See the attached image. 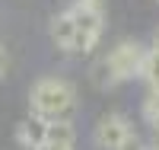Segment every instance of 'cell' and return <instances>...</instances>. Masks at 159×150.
<instances>
[{"mask_svg":"<svg viewBox=\"0 0 159 150\" xmlns=\"http://www.w3.org/2000/svg\"><path fill=\"white\" fill-rule=\"evenodd\" d=\"M29 102H32V115H38L42 121H70L76 112V90L67 80L42 77L32 86Z\"/></svg>","mask_w":159,"mask_h":150,"instance_id":"obj_1","label":"cell"},{"mask_svg":"<svg viewBox=\"0 0 159 150\" xmlns=\"http://www.w3.org/2000/svg\"><path fill=\"white\" fill-rule=\"evenodd\" d=\"M147 58V48L137 45V42H118L108 58H105L96 67V86H115V83H124V80L137 77L140 74V64Z\"/></svg>","mask_w":159,"mask_h":150,"instance_id":"obj_2","label":"cell"},{"mask_svg":"<svg viewBox=\"0 0 159 150\" xmlns=\"http://www.w3.org/2000/svg\"><path fill=\"white\" fill-rule=\"evenodd\" d=\"M70 19H73V48L70 51H92V45L99 42V35H102V10L99 7H89V3H73L70 10Z\"/></svg>","mask_w":159,"mask_h":150,"instance_id":"obj_3","label":"cell"},{"mask_svg":"<svg viewBox=\"0 0 159 150\" xmlns=\"http://www.w3.org/2000/svg\"><path fill=\"white\" fill-rule=\"evenodd\" d=\"M127 134H130V121L121 112H108V115H102L96 121V144L102 150H115Z\"/></svg>","mask_w":159,"mask_h":150,"instance_id":"obj_4","label":"cell"},{"mask_svg":"<svg viewBox=\"0 0 159 150\" xmlns=\"http://www.w3.org/2000/svg\"><path fill=\"white\" fill-rule=\"evenodd\" d=\"M38 150H76V131L70 121H48L45 141Z\"/></svg>","mask_w":159,"mask_h":150,"instance_id":"obj_5","label":"cell"},{"mask_svg":"<svg viewBox=\"0 0 159 150\" xmlns=\"http://www.w3.org/2000/svg\"><path fill=\"white\" fill-rule=\"evenodd\" d=\"M45 128H48V121H42L38 115H32V118L19 121L16 141H19L22 147H29V150H38V147H42V141H45Z\"/></svg>","mask_w":159,"mask_h":150,"instance_id":"obj_6","label":"cell"},{"mask_svg":"<svg viewBox=\"0 0 159 150\" xmlns=\"http://www.w3.org/2000/svg\"><path fill=\"white\" fill-rule=\"evenodd\" d=\"M73 19H70V13H57L54 19H51V38H54V45L64 48V51H70L73 48Z\"/></svg>","mask_w":159,"mask_h":150,"instance_id":"obj_7","label":"cell"},{"mask_svg":"<svg viewBox=\"0 0 159 150\" xmlns=\"http://www.w3.org/2000/svg\"><path fill=\"white\" fill-rule=\"evenodd\" d=\"M140 77L147 80L153 90L159 86V51H156V48L147 51V58H143V64H140Z\"/></svg>","mask_w":159,"mask_h":150,"instance_id":"obj_8","label":"cell"},{"mask_svg":"<svg viewBox=\"0 0 159 150\" xmlns=\"http://www.w3.org/2000/svg\"><path fill=\"white\" fill-rule=\"evenodd\" d=\"M143 118H147L150 125L159 131V86H156V90H150L147 102H143Z\"/></svg>","mask_w":159,"mask_h":150,"instance_id":"obj_9","label":"cell"},{"mask_svg":"<svg viewBox=\"0 0 159 150\" xmlns=\"http://www.w3.org/2000/svg\"><path fill=\"white\" fill-rule=\"evenodd\" d=\"M115 150H150V147H147V141H143L140 134H134V131H130V134H127V138L118 144Z\"/></svg>","mask_w":159,"mask_h":150,"instance_id":"obj_10","label":"cell"},{"mask_svg":"<svg viewBox=\"0 0 159 150\" xmlns=\"http://www.w3.org/2000/svg\"><path fill=\"white\" fill-rule=\"evenodd\" d=\"M3 70H7V51H3V45H0V77H3Z\"/></svg>","mask_w":159,"mask_h":150,"instance_id":"obj_11","label":"cell"},{"mask_svg":"<svg viewBox=\"0 0 159 150\" xmlns=\"http://www.w3.org/2000/svg\"><path fill=\"white\" fill-rule=\"evenodd\" d=\"M153 48L159 51V29H156V35H153Z\"/></svg>","mask_w":159,"mask_h":150,"instance_id":"obj_12","label":"cell"},{"mask_svg":"<svg viewBox=\"0 0 159 150\" xmlns=\"http://www.w3.org/2000/svg\"><path fill=\"white\" fill-rule=\"evenodd\" d=\"M76 3H89V7H99V0H76Z\"/></svg>","mask_w":159,"mask_h":150,"instance_id":"obj_13","label":"cell"},{"mask_svg":"<svg viewBox=\"0 0 159 150\" xmlns=\"http://www.w3.org/2000/svg\"><path fill=\"white\" fill-rule=\"evenodd\" d=\"M153 150H159V138H156V144H153Z\"/></svg>","mask_w":159,"mask_h":150,"instance_id":"obj_14","label":"cell"}]
</instances>
